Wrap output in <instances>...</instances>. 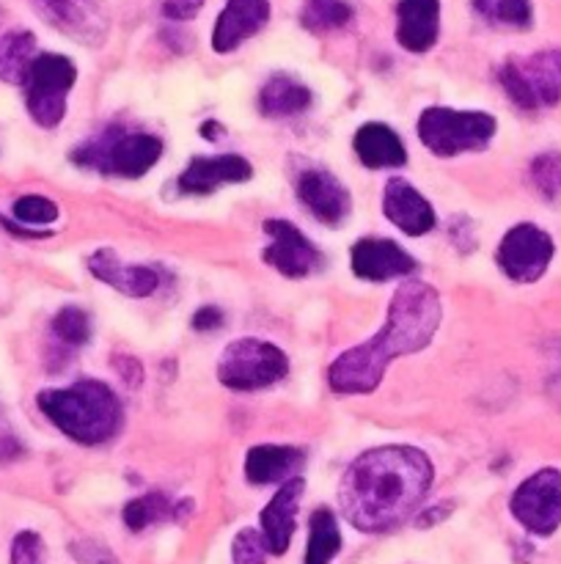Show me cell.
<instances>
[{
    "mask_svg": "<svg viewBox=\"0 0 561 564\" xmlns=\"http://www.w3.org/2000/svg\"><path fill=\"white\" fill-rule=\"evenodd\" d=\"M443 317L440 295L427 281H405L388 303V317L363 345L341 352L328 369V383L336 394H372L385 378L391 361L421 352L435 339Z\"/></svg>",
    "mask_w": 561,
    "mask_h": 564,
    "instance_id": "obj_2",
    "label": "cell"
},
{
    "mask_svg": "<svg viewBox=\"0 0 561 564\" xmlns=\"http://www.w3.org/2000/svg\"><path fill=\"white\" fill-rule=\"evenodd\" d=\"M471 3L473 11H476L484 22H490V25L515 28V31L531 28V0H471Z\"/></svg>",
    "mask_w": 561,
    "mask_h": 564,
    "instance_id": "obj_28",
    "label": "cell"
},
{
    "mask_svg": "<svg viewBox=\"0 0 561 564\" xmlns=\"http://www.w3.org/2000/svg\"><path fill=\"white\" fill-rule=\"evenodd\" d=\"M302 463V452L295 446H278V444H258L248 452L245 457V477L251 485H280Z\"/></svg>",
    "mask_w": 561,
    "mask_h": 564,
    "instance_id": "obj_22",
    "label": "cell"
},
{
    "mask_svg": "<svg viewBox=\"0 0 561 564\" xmlns=\"http://www.w3.org/2000/svg\"><path fill=\"white\" fill-rule=\"evenodd\" d=\"M38 411L66 438L82 446H97L121 430V402L102 380H80L69 389H47L36 397Z\"/></svg>",
    "mask_w": 561,
    "mask_h": 564,
    "instance_id": "obj_3",
    "label": "cell"
},
{
    "mask_svg": "<svg viewBox=\"0 0 561 564\" xmlns=\"http://www.w3.org/2000/svg\"><path fill=\"white\" fill-rule=\"evenodd\" d=\"M495 119L482 110L427 108L418 116V138L438 158L479 152L493 141Z\"/></svg>",
    "mask_w": 561,
    "mask_h": 564,
    "instance_id": "obj_5",
    "label": "cell"
},
{
    "mask_svg": "<svg viewBox=\"0 0 561 564\" xmlns=\"http://www.w3.org/2000/svg\"><path fill=\"white\" fill-rule=\"evenodd\" d=\"M253 176V165L240 154H218V158H193L179 174V191L190 196H209L223 185H237Z\"/></svg>",
    "mask_w": 561,
    "mask_h": 564,
    "instance_id": "obj_18",
    "label": "cell"
},
{
    "mask_svg": "<svg viewBox=\"0 0 561 564\" xmlns=\"http://www.w3.org/2000/svg\"><path fill=\"white\" fill-rule=\"evenodd\" d=\"M306 494V482L300 477H289L280 482L270 505L264 507L258 516V532H262L264 543H267L270 556H284L289 551L292 538L297 529V510H300V499Z\"/></svg>",
    "mask_w": 561,
    "mask_h": 564,
    "instance_id": "obj_13",
    "label": "cell"
},
{
    "mask_svg": "<svg viewBox=\"0 0 561 564\" xmlns=\"http://www.w3.org/2000/svg\"><path fill=\"white\" fill-rule=\"evenodd\" d=\"M88 270L94 273V279H99L102 284L113 286L116 292L127 297H148L157 292L160 275L154 273L146 264H127L116 257L110 248H99L97 253L88 257Z\"/></svg>",
    "mask_w": 561,
    "mask_h": 564,
    "instance_id": "obj_19",
    "label": "cell"
},
{
    "mask_svg": "<svg viewBox=\"0 0 561 564\" xmlns=\"http://www.w3.org/2000/svg\"><path fill=\"white\" fill-rule=\"evenodd\" d=\"M498 80L517 108H553L561 99V50H539L526 58H509L498 69Z\"/></svg>",
    "mask_w": 561,
    "mask_h": 564,
    "instance_id": "obj_8",
    "label": "cell"
},
{
    "mask_svg": "<svg viewBox=\"0 0 561 564\" xmlns=\"http://www.w3.org/2000/svg\"><path fill=\"white\" fill-rule=\"evenodd\" d=\"M264 235L270 237V246L264 248V262L286 279H306L322 268L324 259L319 248L289 220H264Z\"/></svg>",
    "mask_w": 561,
    "mask_h": 564,
    "instance_id": "obj_11",
    "label": "cell"
},
{
    "mask_svg": "<svg viewBox=\"0 0 561 564\" xmlns=\"http://www.w3.org/2000/svg\"><path fill=\"white\" fill-rule=\"evenodd\" d=\"M77 66L75 61L58 53L33 55L28 75L22 80L25 105L31 119L44 130H53L66 116V97L75 88Z\"/></svg>",
    "mask_w": 561,
    "mask_h": 564,
    "instance_id": "obj_6",
    "label": "cell"
},
{
    "mask_svg": "<svg viewBox=\"0 0 561 564\" xmlns=\"http://www.w3.org/2000/svg\"><path fill=\"white\" fill-rule=\"evenodd\" d=\"M53 334L66 347H80L91 339V319L80 306H64L53 317Z\"/></svg>",
    "mask_w": 561,
    "mask_h": 564,
    "instance_id": "obj_29",
    "label": "cell"
},
{
    "mask_svg": "<svg viewBox=\"0 0 561 564\" xmlns=\"http://www.w3.org/2000/svg\"><path fill=\"white\" fill-rule=\"evenodd\" d=\"M341 551V529L328 507H319L308 518V549L302 564H333Z\"/></svg>",
    "mask_w": 561,
    "mask_h": 564,
    "instance_id": "obj_24",
    "label": "cell"
},
{
    "mask_svg": "<svg viewBox=\"0 0 561 564\" xmlns=\"http://www.w3.org/2000/svg\"><path fill=\"white\" fill-rule=\"evenodd\" d=\"M223 323V314L215 306H201L196 314H193V328L196 330H212Z\"/></svg>",
    "mask_w": 561,
    "mask_h": 564,
    "instance_id": "obj_35",
    "label": "cell"
},
{
    "mask_svg": "<svg viewBox=\"0 0 561 564\" xmlns=\"http://www.w3.org/2000/svg\"><path fill=\"white\" fill-rule=\"evenodd\" d=\"M207 0H165L163 3V17L170 22H187L204 9Z\"/></svg>",
    "mask_w": 561,
    "mask_h": 564,
    "instance_id": "obj_34",
    "label": "cell"
},
{
    "mask_svg": "<svg viewBox=\"0 0 561 564\" xmlns=\"http://www.w3.org/2000/svg\"><path fill=\"white\" fill-rule=\"evenodd\" d=\"M509 510L526 532L550 538L561 527V471L542 468L512 494Z\"/></svg>",
    "mask_w": 561,
    "mask_h": 564,
    "instance_id": "obj_9",
    "label": "cell"
},
{
    "mask_svg": "<svg viewBox=\"0 0 561 564\" xmlns=\"http://www.w3.org/2000/svg\"><path fill=\"white\" fill-rule=\"evenodd\" d=\"M11 564H47V545L42 534L20 532L11 540Z\"/></svg>",
    "mask_w": 561,
    "mask_h": 564,
    "instance_id": "obj_32",
    "label": "cell"
},
{
    "mask_svg": "<svg viewBox=\"0 0 561 564\" xmlns=\"http://www.w3.org/2000/svg\"><path fill=\"white\" fill-rule=\"evenodd\" d=\"M440 36V0H399L396 42L407 53H427Z\"/></svg>",
    "mask_w": 561,
    "mask_h": 564,
    "instance_id": "obj_20",
    "label": "cell"
},
{
    "mask_svg": "<svg viewBox=\"0 0 561 564\" xmlns=\"http://www.w3.org/2000/svg\"><path fill=\"white\" fill-rule=\"evenodd\" d=\"M352 273L363 281H391L410 275L416 270V259L385 237H361L350 251Z\"/></svg>",
    "mask_w": 561,
    "mask_h": 564,
    "instance_id": "obj_14",
    "label": "cell"
},
{
    "mask_svg": "<svg viewBox=\"0 0 561 564\" xmlns=\"http://www.w3.org/2000/svg\"><path fill=\"white\" fill-rule=\"evenodd\" d=\"M36 55V39L31 31H9L0 36V80L22 86Z\"/></svg>",
    "mask_w": 561,
    "mask_h": 564,
    "instance_id": "obj_25",
    "label": "cell"
},
{
    "mask_svg": "<svg viewBox=\"0 0 561 564\" xmlns=\"http://www.w3.org/2000/svg\"><path fill=\"white\" fill-rule=\"evenodd\" d=\"M14 213V220L20 226H50L58 220V204L50 202L47 196H36V193H28V196H20L11 207Z\"/></svg>",
    "mask_w": 561,
    "mask_h": 564,
    "instance_id": "obj_30",
    "label": "cell"
},
{
    "mask_svg": "<svg viewBox=\"0 0 561 564\" xmlns=\"http://www.w3.org/2000/svg\"><path fill=\"white\" fill-rule=\"evenodd\" d=\"M352 22V6L346 0H306L300 9V25L311 33H330Z\"/></svg>",
    "mask_w": 561,
    "mask_h": 564,
    "instance_id": "obj_27",
    "label": "cell"
},
{
    "mask_svg": "<svg viewBox=\"0 0 561 564\" xmlns=\"http://www.w3.org/2000/svg\"><path fill=\"white\" fill-rule=\"evenodd\" d=\"M270 549L258 529H242L231 543V564H267Z\"/></svg>",
    "mask_w": 561,
    "mask_h": 564,
    "instance_id": "obj_31",
    "label": "cell"
},
{
    "mask_svg": "<svg viewBox=\"0 0 561 564\" xmlns=\"http://www.w3.org/2000/svg\"><path fill=\"white\" fill-rule=\"evenodd\" d=\"M297 198L306 204L314 218L328 226H339L352 207L350 191L322 169H308L297 176Z\"/></svg>",
    "mask_w": 561,
    "mask_h": 564,
    "instance_id": "obj_16",
    "label": "cell"
},
{
    "mask_svg": "<svg viewBox=\"0 0 561 564\" xmlns=\"http://www.w3.org/2000/svg\"><path fill=\"white\" fill-rule=\"evenodd\" d=\"M553 253L556 246L548 231L534 224H517L515 229L504 235L495 259H498V268L504 270L506 279H512L515 284H534L550 268Z\"/></svg>",
    "mask_w": 561,
    "mask_h": 564,
    "instance_id": "obj_10",
    "label": "cell"
},
{
    "mask_svg": "<svg viewBox=\"0 0 561 564\" xmlns=\"http://www.w3.org/2000/svg\"><path fill=\"white\" fill-rule=\"evenodd\" d=\"M36 14L66 36L99 44L108 36V17L97 0H33Z\"/></svg>",
    "mask_w": 561,
    "mask_h": 564,
    "instance_id": "obj_12",
    "label": "cell"
},
{
    "mask_svg": "<svg viewBox=\"0 0 561 564\" xmlns=\"http://www.w3.org/2000/svg\"><path fill=\"white\" fill-rule=\"evenodd\" d=\"M311 105V91L289 75H273L258 91V110L267 119H289Z\"/></svg>",
    "mask_w": 561,
    "mask_h": 564,
    "instance_id": "obj_23",
    "label": "cell"
},
{
    "mask_svg": "<svg viewBox=\"0 0 561 564\" xmlns=\"http://www.w3.org/2000/svg\"><path fill=\"white\" fill-rule=\"evenodd\" d=\"M383 213L391 224L399 231L410 237H424L435 229L438 224V215H435L432 204L416 191L407 180L402 176H391L385 182L383 193Z\"/></svg>",
    "mask_w": 561,
    "mask_h": 564,
    "instance_id": "obj_15",
    "label": "cell"
},
{
    "mask_svg": "<svg viewBox=\"0 0 561 564\" xmlns=\"http://www.w3.org/2000/svg\"><path fill=\"white\" fill-rule=\"evenodd\" d=\"M352 149L366 169H402L407 163L405 143L383 121H369L358 127Z\"/></svg>",
    "mask_w": 561,
    "mask_h": 564,
    "instance_id": "obj_21",
    "label": "cell"
},
{
    "mask_svg": "<svg viewBox=\"0 0 561 564\" xmlns=\"http://www.w3.org/2000/svg\"><path fill=\"white\" fill-rule=\"evenodd\" d=\"M270 20V0H226L212 28V50L226 55L256 36Z\"/></svg>",
    "mask_w": 561,
    "mask_h": 564,
    "instance_id": "obj_17",
    "label": "cell"
},
{
    "mask_svg": "<svg viewBox=\"0 0 561 564\" xmlns=\"http://www.w3.org/2000/svg\"><path fill=\"white\" fill-rule=\"evenodd\" d=\"M435 482L432 460L413 446H377L350 463L339 485L346 521L366 534L405 523Z\"/></svg>",
    "mask_w": 561,
    "mask_h": 564,
    "instance_id": "obj_1",
    "label": "cell"
},
{
    "mask_svg": "<svg viewBox=\"0 0 561 564\" xmlns=\"http://www.w3.org/2000/svg\"><path fill=\"white\" fill-rule=\"evenodd\" d=\"M289 372V358L278 345L264 339L231 341L218 361V380L231 391H258L275 386Z\"/></svg>",
    "mask_w": 561,
    "mask_h": 564,
    "instance_id": "obj_7",
    "label": "cell"
},
{
    "mask_svg": "<svg viewBox=\"0 0 561 564\" xmlns=\"http://www.w3.org/2000/svg\"><path fill=\"white\" fill-rule=\"evenodd\" d=\"M160 158H163V141L157 135L116 130V127L102 130L75 152V163L110 176H124V180L143 176L157 165Z\"/></svg>",
    "mask_w": 561,
    "mask_h": 564,
    "instance_id": "obj_4",
    "label": "cell"
},
{
    "mask_svg": "<svg viewBox=\"0 0 561 564\" xmlns=\"http://www.w3.org/2000/svg\"><path fill=\"white\" fill-rule=\"evenodd\" d=\"M531 176L544 196H556L561 191V154H542L534 160Z\"/></svg>",
    "mask_w": 561,
    "mask_h": 564,
    "instance_id": "obj_33",
    "label": "cell"
},
{
    "mask_svg": "<svg viewBox=\"0 0 561 564\" xmlns=\"http://www.w3.org/2000/svg\"><path fill=\"white\" fill-rule=\"evenodd\" d=\"M176 518V505H170L168 496L163 494H146L132 499L130 505H124L121 510V521L130 532H143V529L154 527V523H163Z\"/></svg>",
    "mask_w": 561,
    "mask_h": 564,
    "instance_id": "obj_26",
    "label": "cell"
}]
</instances>
